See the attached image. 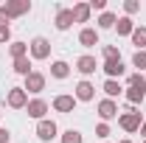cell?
Listing matches in <instances>:
<instances>
[{
	"label": "cell",
	"instance_id": "6da1fadb",
	"mask_svg": "<svg viewBox=\"0 0 146 143\" xmlns=\"http://www.w3.org/2000/svg\"><path fill=\"white\" fill-rule=\"evenodd\" d=\"M9 107H14V109L28 107V93H25V87H11L9 90Z\"/></svg>",
	"mask_w": 146,
	"mask_h": 143
},
{
	"label": "cell",
	"instance_id": "7a4b0ae2",
	"mask_svg": "<svg viewBox=\"0 0 146 143\" xmlns=\"http://www.w3.org/2000/svg\"><path fill=\"white\" fill-rule=\"evenodd\" d=\"M28 11H31V3H28V0H9V3H6L9 20L11 17H23V14H28Z\"/></svg>",
	"mask_w": 146,
	"mask_h": 143
},
{
	"label": "cell",
	"instance_id": "3957f363",
	"mask_svg": "<svg viewBox=\"0 0 146 143\" xmlns=\"http://www.w3.org/2000/svg\"><path fill=\"white\" fill-rule=\"evenodd\" d=\"M31 56L34 59H48L51 56V42L45 36H36L34 42H31Z\"/></svg>",
	"mask_w": 146,
	"mask_h": 143
},
{
	"label": "cell",
	"instance_id": "277c9868",
	"mask_svg": "<svg viewBox=\"0 0 146 143\" xmlns=\"http://www.w3.org/2000/svg\"><path fill=\"white\" fill-rule=\"evenodd\" d=\"M42 90H45V76L31 70L25 76V93H42Z\"/></svg>",
	"mask_w": 146,
	"mask_h": 143
},
{
	"label": "cell",
	"instance_id": "5b68a950",
	"mask_svg": "<svg viewBox=\"0 0 146 143\" xmlns=\"http://www.w3.org/2000/svg\"><path fill=\"white\" fill-rule=\"evenodd\" d=\"M36 138H39V140H54L56 138V124L42 118V121L36 124Z\"/></svg>",
	"mask_w": 146,
	"mask_h": 143
},
{
	"label": "cell",
	"instance_id": "8992f818",
	"mask_svg": "<svg viewBox=\"0 0 146 143\" xmlns=\"http://www.w3.org/2000/svg\"><path fill=\"white\" fill-rule=\"evenodd\" d=\"M121 129L124 132H138L141 129V112H124L121 115Z\"/></svg>",
	"mask_w": 146,
	"mask_h": 143
},
{
	"label": "cell",
	"instance_id": "52a82bcc",
	"mask_svg": "<svg viewBox=\"0 0 146 143\" xmlns=\"http://www.w3.org/2000/svg\"><path fill=\"white\" fill-rule=\"evenodd\" d=\"M76 70L82 73V76H90V73L98 70V65H96L93 56H79V59H76Z\"/></svg>",
	"mask_w": 146,
	"mask_h": 143
},
{
	"label": "cell",
	"instance_id": "ba28073f",
	"mask_svg": "<svg viewBox=\"0 0 146 143\" xmlns=\"http://www.w3.org/2000/svg\"><path fill=\"white\" fill-rule=\"evenodd\" d=\"M73 107H76V95H56L54 98L56 112H73Z\"/></svg>",
	"mask_w": 146,
	"mask_h": 143
},
{
	"label": "cell",
	"instance_id": "9c48e42d",
	"mask_svg": "<svg viewBox=\"0 0 146 143\" xmlns=\"http://www.w3.org/2000/svg\"><path fill=\"white\" fill-rule=\"evenodd\" d=\"M93 95H96V87L90 81H79L76 84V101H93Z\"/></svg>",
	"mask_w": 146,
	"mask_h": 143
},
{
	"label": "cell",
	"instance_id": "30bf717a",
	"mask_svg": "<svg viewBox=\"0 0 146 143\" xmlns=\"http://www.w3.org/2000/svg\"><path fill=\"white\" fill-rule=\"evenodd\" d=\"M28 115H31V118H36V121H42V115H45V112H48V104H45V101H42V98H34V101H28Z\"/></svg>",
	"mask_w": 146,
	"mask_h": 143
},
{
	"label": "cell",
	"instance_id": "8fae6325",
	"mask_svg": "<svg viewBox=\"0 0 146 143\" xmlns=\"http://www.w3.org/2000/svg\"><path fill=\"white\" fill-rule=\"evenodd\" d=\"M98 115H101L104 121H110V118H115V115H118V104H115L112 98H104V101L98 104Z\"/></svg>",
	"mask_w": 146,
	"mask_h": 143
},
{
	"label": "cell",
	"instance_id": "7c38bea8",
	"mask_svg": "<svg viewBox=\"0 0 146 143\" xmlns=\"http://www.w3.org/2000/svg\"><path fill=\"white\" fill-rule=\"evenodd\" d=\"M73 25V9H59V14H56V28L59 31H68Z\"/></svg>",
	"mask_w": 146,
	"mask_h": 143
},
{
	"label": "cell",
	"instance_id": "4fadbf2b",
	"mask_svg": "<svg viewBox=\"0 0 146 143\" xmlns=\"http://www.w3.org/2000/svg\"><path fill=\"white\" fill-rule=\"evenodd\" d=\"M79 42H82L84 48H96V45H98V31H96V28H82Z\"/></svg>",
	"mask_w": 146,
	"mask_h": 143
},
{
	"label": "cell",
	"instance_id": "5bb4252c",
	"mask_svg": "<svg viewBox=\"0 0 146 143\" xmlns=\"http://www.w3.org/2000/svg\"><path fill=\"white\" fill-rule=\"evenodd\" d=\"M90 20V3H76L73 6V23H87Z\"/></svg>",
	"mask_w": 146,
	"mask_h": 143
},
{
	"label": "cell",
	"instance_id": "9a60e30c",
	"mask_svg": "<svg viewBox=\"0 0 146 143\" xmlns=\"http://www.w3.org/2000/svg\"><path fill=\"white\" fill-rule=\"evenodd\" d=\"M104 73H107L110 79L121 76V73H124V62H121V59H107V62H104Z\"/></svg>",
	"mask_w": 146,
	"mask_h": 143
},
{
	"label": "cell",
	"instance_id": "2e32d148",
	"mask_svg": "<svg viewBox=\"0 0 146 143\" xmlns=\"http://www.w3.org/2000/svg\"><path fill=\"white\" fill-rule=\"evenodd\" d=\"M115 31H118V36H132L135 23H132L129 17H121V20H115Z\"/></svg>",
	"mask_w": 146,
	"mask_h": 143
},
{
	"label": "cell",
	"instance_id": "e0dca14e",
	"mask_svg": "<svg viewBox=\"0 0 146 143\" xmlns=\"http://www.w3.org/2000/svg\"><path fill=\"white\" fill-rule=\"evenodd\" d=\"M51 76H54V79H68V76H70V65H68V62H54V65H51Z\"/></svg>",
	"mask_w": 146,
	"mask_h": 143
},
{
	"label": "cell",
	"instance_id": "ac0fdd59",
	"mask_svg": "<svg viewBox=\"0 0 146 143\" xmlns=\"http://www.w3.org/2000/svg\"><path fill=\"white\" fill-rule=\"evenodd\" d=\"M14 73H20V76H28V73H31V62H28V56L14 59Z\"/></svg>",
	"mask_w": 146,
	"mask_h": 143
},
{
	"label": "cell",
	"instance_id": "d6986e66",
	"mask_svg": "<svg viewBox=\"0 0 146 143\" xmlns=\"http://www.w3.org/2000/svg\"><path fill=\"white\" fill-rule=\"evenodd\" d=\"M146 98V90H141V87H129L127 90V101L129 104H138V101H143Z\"/></svg>",
	"mask_w": 146,
	"mask_h": 143
},
{
	"label": "cell",
	"instance_id": "ffe728a7",
	"mask_svg": "<svg viewBox=\"0 0 146 143\" xmlns=\"http://www.w3.org/2000/svg\"><path fill=\"white\" fill-rule=\"evenodd\" d=\"M104 93H107V98H115V95H121V84L115 79H107L104 81Z\"/></svg>",
	"mask_w": 146,
	"mask_h": 143
},
{
	"label": "cell",
	"instance_id": "44dd1931",
	"mask_svg": "<svg viewBox=\"0 0 146 143\" xmlns=\"http://www.w3.org/2000/svg\"><path fill=\"white\" fill-rule=\"evenodd\" d=\"M98 28H115V14L112 11H104L98 17Z\"/></svg>",
	"mask_w": 146,
	"mask_h": 143
},
{
	"label": "cell",
	"instance_id": "7402d4cb",
	"mask_svg": "<svg viewBox=\"0 0 146 143\" xmlns=\"http://www.w3.org/2000/svg\"><path fill=\"white\" fill-rule=\"evenodd\" d=\"M25 54H28V45L25 42H11V56L14 59H23Z\"/></svg>",
	"mask_w": 146,
	"mask_h": 143
},
{
	"label": "cell",
	"instance_id": "603a6c76",
	"mask_svg": "<svg viewBox=\"0 0 146 143\" xmlns=\"http://www.w3.org/2000/svg\"><path fill=\"white\" fill-rule=\"evenodd\" d=\"M132 42H135L138 51H141V48L146 45V28H135V31H132Z\"/></svg>",
	"mask_w": 146,
	"mask_h": 143
},
{
	"label": "cell",
	"instance_id": "cb8c5ba5",
	"mask_svg": "<svg viewBox=\"0 0 146 143\" xmlns=\"http://www.w3.org/2000/svg\"><path fill=\"white\" fill-rule=\"evenodd\" d=\"M62 143H82V132H76V129H68V132L62 135Z\"/></svg>",
	"mask_w": 146,
	"mask_h": 143
},
{
	"label": "cell",
	"instance_id": "d4e9b609",
	"mask_svg": "<svg viewBox=\"0 0 146 143\" xmlns=\"http://www.w3.org/2000/svg\"><path fill=\"white\" fill-rule=\"evenodd\" d=\"M132 65H135V68H141V70H146V51H135Z\"/></svg>",
	"mask_w": 146,
	"mask_h": 143
},
{
	"label": "cell",
	"instance_id": "484cf974",
	"mask_svg": "<svg viewBox=\"0 0 146 143\" xmlns=\"http://www.w3.org/2000/svg\"><path fill=\"white\" fill-rule=\"evenodd\" d=\"M129 87H141V90H146V79L141 76V73H132V76H129Z\"/></svg>",
	"mask_w": 146,
	"mask_h": 143
},
{
	"label": "cell",
	"instance_id": "4316f807",
	"mask_svg": "<svg viewBox=\"0 0 146 143\" xmlns=\"http://www.w3.org/2000/svg\"><path fill=\"white\" fill-rule=\"evenodd\" d=\"M124 11H127V14H135V11H141V3H138V0H127V3H124Z\"/></svg>",
	"mask_w": 146,
	"mask_h": 143
},
{
	"label": "cell",
	"instance_id": "83f0119b",
	"mask_svg": "<svg viewBox=\"0 0 146 143\" xmlns=\"http://www.w3.org/2000/svg\"><path fill=\"white\" fill-rule=\"evenodd\" d=\"M104 59H121V56H118V48H115V45H107V48H104Z\"/></svg>",
	"mask_w": 146,
	"mask_h": 143
},
{
	"label": "cell",
	"instance_id": "f1b7e54d",
	"mask_svg": "<svg viewBox=\"0 0 146 143\" xmlns=\"http://www.w3.org/2000/svg\"><path fill=\"white\" fill-rule=\"evenodd\" d=\"M96 9V11H104L107 9V0H90V11Z\"/></svg>",
	"mask_w": 146,
	"mask_h": 143
},
{
	"label": "cell",
	"instance_id": "f546056e",
	"mask_svg": "<svg viewBox=\"0 0 146 143\" xmlns=\"http://www.w3.org/2000/svg\"><path fill=\"white\" fill-rule=\"evenodd\" d=\"M11 39V28L9 25H0V42H9Z\"/></svg>",
	"mask_w": 146,
	"mask_h": 143
},
{
	"label": "cell",
	"instance_id": "4dcf8cb0",
	"mask_svg": "<svg viewBox=\"0 0 146 143\" xmlns=\"http://www.w3.org/2000/svg\"><path fill=\"white\" fill-rule=\"evenodd\" d=\"M96 135H98V138H110V126L107 124H98V126H96Z\"/></svg>",
	"mask_w": 146,
	"mask_h": 143
},
{
	"label": "cell",
	"instance_id": "1f68e13d",
	"mask_svg": "<svg viewBox=\"0 0 146 143\" xmlns=\"http://www.w3.org/2000/svg\"><path fill=\"white\" fill-rule=\"evenodd\" d=\"M11 140V135H9V129H0V143H9Z\"/></svg>",
	"mask_w": 146,
	"mask_h": 143
},
{
	"label": "cell",
	"instance_id": "d6a6232c",
	"mask_svg": "<svg viewBox=\"0 0 146 143\" xmlns=\"http://www.w3.org/2000/svg\"><path fill=\"white\" fill-rule=\"evenodd\" d=\"M6 20H9V14H6V6H0V25H6Z\"/></svg>",
	"mask_w": 146,
	"mask_h": 143
},
{
	"label": "cell",
	"instance_id": "836d02e7",
	"mask_svg": "<svg viewBox=\"0 0 146 143\" xmlns=\"http://www.w3.org/2000/svg\"><path fill=\"white\" fill-rule=\"evenodd\" d=\"M141 135H143V138H146V121H143V124H141Z\"/></svg>",
	"mask_w": 146,
	"mask_h": 143
},
{
	"label": "cell",
	"instance_id": "e575fe53",
	"mask_svg": "<svg viewBox=\"0 0 146 143\" xmlns=\"http://www.w3.org/2000/svg\"><path fill=\"white\" fill-rule=\"evenodd\" d=\"M121 143H132V140H121Z\"/></svg>",
	"mask_w": 146,
	"mask_h": 143
},
{
	"label": "cell",
	"instance_id": "d590c367",
	"mask_svg": "<svg viewBox=\"0 0 146 143\" xmlns=\"http://www.w3.org/2000/svg\"><path fill=\"white\" fill-rule=\"evenodd\" d=\"M143 143H146V140H143Z\"/></svg>",
	"mask_w": 146,
	"mask_h": 143
}]
</instances>
